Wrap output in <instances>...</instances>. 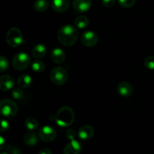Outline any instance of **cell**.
I'll list each match as a JSON object with an SVG mask.
<instances>
[{
    "label": "cell",
    "instance_id": "obj_1",
    "mask_svg": "<svg viewBox=\"0 0 154 154\" xmlns=\"http://www.w3.org/2000/svg\"><path fill=\"white\" fill-rule=\"evenodd\" d=\"M57 38L64 46H72L76 43L78 38V32L76 27L72 25H65L59 30Z\"/></svg>",
    "mask_w": 154,
    "mask_h": 154
},
{
    "label": "cell",
    "instance_id": "obj_2",
    "mask_svg": "<svg viewBox=\"0 0 154 154\" xmlns=\"http://www.w3.org/2000/svg\"><path fill=\"white\" fill-rule=\"evenodd\" d=\"M75 120V113L69 107H63L58 110L55 116V121L60 126L68 127Z\"/></svg>",
    "mask_w": 154,
    "mask_h": 154
},
{
    "label": "cell",
    "instance_id": "obj_3",
    "mask_svg": "<svg viewBox=\"0 0 154 154\" xmlns=\"http://www.w3.org/2000/svg\"><path fill=\"white\" fill-rule=\"evenodd\" d=\"M17 105L10 99L0 101V115L5 117H13L17 113Z\"/></svg>",
    "mask_w": 154,
    "mask_h": 154
},
{
    "label": "cell",
    "instance_id": "obj_4",
    "mask_svg": "<svg viewBox=\"0 0 154 154\" xmlns=\"http://www.w3.org/2000/svg\"><path fill=\"white\" fill-rule=\"evenodd\" d=\"M31 62L29 55L25 52H19L15 54L12 60V65L17 70H23L28 67Z\"/></svg>",
    "mask_w": 154,
    "mask_h": 154
},
{
    "label": "cell",
    "instance_id": "obj_5",
    "mask_svg": "<svg viewBox=\"0 0 154 154\" xmlns=\"http://www.w3.org/2000/svg\"><path fill=\"white\" fill-rule=\"evenodd\" d=\"M50 78L54 84L57 85H63L68 79V73L64 68L57 66L54 68L50 73Z\"/></svg>",
    "mask_w": 154,
    "mask_h": 154
},
{
    "label": "cell",
    "instance_id": "obj_6",
    "mask_svg": "<svg viewBox=\"0 0 154 154\" xmlns=\"http://www.w3.org/2000/svg\"><path fill=\"white\" fill-rule=\"evenodd\" d=\"M6 42L13 48L19 46L23 42V35L20 30L17 27H13L8 30L6 35Z\"/></svg>",
    "mask_w": 154,
    "mask_h": 154
},
{
    "label": "cell",
    "instance_id": "obj_7",
    "mask_svg": "<svg viewBox=\"0 0 154 154\" xmlns=\"http://www.w3.org/2000/svg\"><path fill=\"white\" fill-rule=\"evenodd\" d=\"M57 131L50 125H44L39 129L38 137L45 142H51L57 137Z\"/></svg>",
    "mask_w": 154,
    "mask_h": 154
},
{
    "label": "cell",
    "instance_id": "obj_8",
    "mask_svg": "<svg viewBox=\"0 0 154 154\" xmlns=\"http://www.w3.org/2000/svg\"><path fill=\"white\" fill-rule=\"evenodd\" d=\"M81 42L87 47H93L98 42V36L93 31H86L82 34L81 38Z\"/></svg>",
    "mask_w": 154,
    "mask_h": 154
},
{
    "label": "cell",
    "instance_id": "obj_9",
    "mask_svg": "<svg viewBox=\"0 0 154 154\" xmlns=\"http://www.w3.org/2000/svg\"><path fill=\"white\" fill-rule=\"evenodd\" d=\"M82 150V145L79 141L75 139L70 140L68 144L63 149V153L64 154H80Z\"/></svg>",
    "mask_w": 154,
    "mask_h": 154
},
{
    "label": "cell",
    "instance_id": "obj_10",
    "mask_svg": "<svg viewBox=\"0 0 154 154\" xmlns=\"http://www.w3.org/2000/svg\"><path fill=\"white\" fill-rule=\"evenodd\" d=\"M92 5L91 0H74L73 8L78 13H84L88 11Z\"/></svg>",
    "mask_w": 154,
    "mask_h": 154
},
{
    "label": "cell",
    "instance_id": "obj_11",
    "mask_svg": "<svg viewBox=\"0 0 154 154\" xmlns=\"http://www.w3.org/2000/svg\"><path fill=\"white\" fill-rule=\"evenodd\" d=\"M15 82L12 76L9 75H3L0 76V90L3 91L13 89Z\"/></svg>",
    "mask_w": 154,
    "mask_h": 154
},
{
    "label": "cell",
    "instance_id": "obj_12",
    "mask_svg": "<svg viewBox=\"0 0 154 154\" xmlns=\"http://www.w3.org/2000/svg\"><path fill=\"white\" fill-rule=\"evenodd\" d=\"M78 137L83 140H87L91 138L94 134V129L91 125H86L81 127L78 131Z\"/></svg>",
    "mask_w": 154,
    "mask_h": 154
},
{
    "label": "cell",
    "instance_id": "obj_13",
    "mask_svg": "<svg viewBox=\"0 0 154 154\" xmlns=\"http://www.w3.org/2000/svg\"><path fill=\"white\" fill-rule=\"evenodd\" d=\"M70 5L69 0H53L52 8L57 12H65L69 9Z\"/></svg>",
    "mask_w": 154,
    "mask_h": 154
},
{
    "label": "cell",
    "instance_id": "obj_14",
    "mask_svg": "<svg viewBox=\"0 0 154 154\" xmlns=\"http://www.w3.org/2000/svg\"><path fill=\"white\" fill-rule=\"evenodd\" d=\"M51 59H52L54 63H57V64H60V63H63L66 60V54H65L64 51L63 49L56 48L52 50Z\"/></svg>",
    "mask_w": 154,
    "mask_h": 154
},
{
    "label": "cell",
    "instance_id": "obj_15",
    "mask_svg": "<svg viewBox=\"0 0 154 154\" xmlns=\"http://www.w3.org/2000/svg\"><path fill=\"white\" fill-rule=\"evenodd\" d=\"M118 93L123 97H129L132 94V86L128 82H122L117 86Z\"/></svg>",
    "mask_w": 154,
    "mask_h": 154
},
{
    "label": "cell",
    "instance_id": "obj_16",
    "mask_svg": "<svg viewBox=\"0 0 154 154\" xmlns=\"http://www.w3.org/2000/svg\"><path fill=\"white\" fill-rule=\"evenodd\" d=\"M32 56L36 59H41L45 57L47 54V48L46 47L42 44L35 45L33 48L32 51Z\"/></svg>",
    "mask_w": 154,
    "mask_h": 154
},
{
    "label": "cell",
    "instance_id": "obj_17",
    "mask_svg": "<svg viewBox=\"0 0 154 154\" xmlns=\"http://www.w3.org/2000/svg\"><path fill=\"white\" fill-rule=\"evenodd\" d=\"M24 143L30 146H35L38 143V136L35 132L31 131L27 132L23 137Z\"/></svg>",
    "mask_w": 154,
    "mask_h": 154
},
{
    "label": "cell",
    "instance_id": "obj_18",
    "mask_svg": "<svg viewBox=\"0 0 154 154\" xmlns=\"http://www.w3.org/2000/svg\"><path fill=\"white\" fill-rule=\"evenodd\" d=\"M32 82V77L29 75H26V74L20 75L17 79V85L20 88H26L29 87Z\"/></svg>",
    "mask_w": 154,
    "mask_h": 154
},
{
    "label": "cell",
    "instance_id": "obj_19",
    "mask_svg": "<svg viewBox=\"0 0 154 154\" xmlns=\"http://www.w3.org/2000/svg\"><path fill=\"white\" fill-rule=\"evenodd\" d=\"M74 23H75V25L78 28L84 29L89 25L90 21H89L87 17L84 16V15H80V16L77 17V18H75Z\"/></svg>",
    "mask_w": 154,
    "mask_h": 154
},
{
    "label": "cell",
    "instance_id": "obj_20",
    "mask_svg": "<svg viewBox=\"0 0 154 154\" xmlns=\"http://www.w3.org/2000/svg\"><path fill=\"white\" fill-rule=\"evenodd\" d=\"M49 3L47 0H36L34 2L33 7L38 12H43L48 9Z\"/></svg>",
    "mask_w": 154,
    "mask_h": 154
},
{
    "label": "cell",
    "instance_id": "obj_21",
    "mask_svg": "<svg viewBox=\"0 0 154 154\" xmlns=\"http://www.w3.org/2000/svg\"><path fill=\"white\" fill-rule=\"evenodd\" d=\"M25 125L30 131H34L36 128H38V122L37 119L34 117H29L26 119Z\"/></svg>",
    "mask_w": 154,
    "mask_h": 154
},
{
    "label": "cell",
    "instance_id": "obj_22",
    "mask_svg": "<svg viewBox=\"0 0 154 154\" xmlns=\"http://www.w3.org/2000/svg\"><path fill=\"white\" fill-rule=\"evenodd\" d=\"M45 65L44 62L40 60H36L32 64V69L36 72H42L45 70Z\"/></svg>",
    "mask_w": 154,
    "mask_h": 154
},
{
    "label": "cell",
    "instance_id": "obj_23",
    "mask_svg": "<svg viewBox=\"0 0 154 154\" xmlns=\"http://www.w3.org/2000/svg\"><path fill=\"white\" fill-rule=\"evenodd\" d=\"M11 95L15 100L19 101V100L22 99L23 97V91L20 88H15L12 89Z\"/></svg>",
    "mask_w": 154,
    "mask_h": 154
},
{
    "label": "cell",
    "instance_id": "obj_24",
    "mask_svg": "<svg viewBox=\"0 0 154 154\" xmlns=\"http://www.w3.org/2000/svg\"><path fill=\"white\" fill-rule=\"evenodd\" d=\"M9 67V62L6 57L0 56V72H5Z\"/></svg>",
    "mask_w": 154,
    "mask_h": 154
},
{
    "label": "cell",
    "instance_id": "obj_25",
    "mask_svg": "<svg viewBox=\"0 0 154 154\" xmlns=\"http://www.w3.org/2000/svg\"><path fill=\"white\" fill-rule=\"evenodd\" d=\"M118 2L122 7L129 8L135 5L136 0H118Z\"/></svg>",
    "mask_w": 154,
    "mask_h": 154
},
{
    "label": "cell",
    "instance_id": "obj_26",
    "mask_svg": "<svg viewBox=\"0 0 154 154\" xmlns=\"http://www.w3.org/2000/svg\"><path fill=\"white\" fill-rule=\"evenodd\" d=\"M144 64L146 68L149 69H154V57L150 56L144 60Z\"/></svg>",
    "mask_w": 154,
    "mask_h": 154
},
{
    "label": "cell",
    "instance_id": "obj_27",
    "mask_svg": "<svg viewBox=\"0 0 154 154\" xmlns=\"http://www.w3.org/2000/svg\"><path fill=\"white\" fill-rule=\"evenodd\" d=\"M9 128V122L5 119H0V132H5Z\"/></svg>",
    "mask_w": 154,
    "mask_h": 154
},
{
    "label": "cell",
    "instance_id": "obj_28",
    "mask_svg": "<svg viewBox=\"0 0 154 154\" xmlns=\"http://www.w3.org/2000/svg\"><path fill=\"white\" fill-rule=\"evenodd\" d=\"M66 136L69 140H74V139H75V137H76V132H75L74 129H69L66 131Z\"/></svg>",
    "mask_w": 154,
    "mask_h": 154
},
{
    "label": "cell",
    "instance_id": "obj_29",
    "mask_svg": "<svg viewBox=\"0 0 154 154\" xmlns=\"http://www.w3.org/2000/svg\"><path fill=\"white\" fill-rule=\"evenodd\" d=\"M116 0H102V5L106 8H111L115 4Z\"/></svg>",
    "mask_w": 154,
    "mask_h": 154
},
{
    "label": "cell",
    "instance_id": "obj_30",
    "mask_svg": "<svg viewBox=\"0 0 154 154\" xmlns=\"http://www.w3.org/2000/svg\"><path fill=\"white\" fill-rule=\"evenodd\" d=\"M7 149H8V152L9 154H20L19 149H18L17 148L14 147V146H8Z\"/></svg>",
    "mask_w": 154,
    "mask_h": 154
},
{
    "label": "cell",
    "instance_id": "obj_31",
    "mask_svg": "<svg viewBox=\"0 0 154 154\" xmlns=\"http://www.w3.org/2000/svg\"><path fill=\"white\" fill-rule=\"evenodd\" d=\"M38 154H52V152H51V149L48 148H43L39 151Z\"/></svg>",
    "mask_w": 154,
    "mask_h": 154
},
{
    "label": "cell",
    "instance_id": "obj_32",
    "mask_svg": "<svg viewBox=\"0 0 154 154\" xmlns=\"http://www.w3.org/2000/svg\"><path fill=\"white\" fill-rule=\"evenodd\" d=\"M5 140L2 136L0 135V151L5 147Z\"/></svg>",
    "mask_w": 154,
    "mask_h": 154
},
{
    "label": "cell",
    "instance_id": "obj_33",
    "mask_svg": "<svg viewBox=\"0 0 154 154\" xmlns=\"http://www.w3.org/2000/svg\"><path fill=\"white\" fill-rule=\"evenodd\" d=\"M0 154H9L8 152H0Z\"/></svg>",
    "mask_w": 154,
    "mask_h": 154
}]
</instances>
